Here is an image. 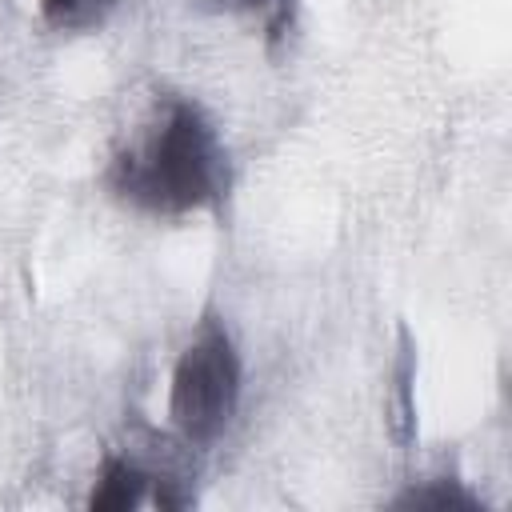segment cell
<instances>
[{
    "label": "cell",
    "instance_id": "cell-5",
    "mask_svg": "<svg viewBox=\"0 0 512 512\" xmlns=\"http://www.w3.org/2000/svg\"><path fill=\"white\" fill-rule=\"evenodd\" d=\"M400 508H432V512H476V500L468 492H460L456 484H432V488H412L408 496H400Z\"/></svg>",
    "mask_w": 512,
    "mask_h": 512
},
{
    "label": "cell",
    "instance_id": "cell-4",
    "mask_svg": "<svg viewBox=\"0 0 512 512\" xmlns=\"http://www.w3.org/2000/svg\"><path fill=\"white\" fill-rule=\"evenodd\" d=\"M112 4L116 0H40V12L60 32H84L96 28L112 12Z\"/></svg>",
    "mask_w": 512,
    "mask_h": 512
},
{
    "label": "cell",
    "instance_id": "cell-1",
    "mask_svg": "<svg viewBox=\"0 0 512 512\" xmlns=\"http://www.w3.org/2000/svg\"><path fill=\"white\" fill-rule=\"evenodd\" d=\"M108 184L116 196L148 212H192L220 200L228 184V160L216 128L196 104L172 100L164 116L112 160Z\"/></svg>",
    "mask_w": 512,
    "mask_h": 512
},
{
    "label": "cell",
    "instance_id": "cell-6",
    "mask_svg": "<svg viewBox=\"0 0 512 512\" xmlns=\"http://www.w3.org/2000/svg\"><path fill=\"white\" fill-rule=\"evenodd\" d=\"M196 4L216 8V12H256V16H264L268 32L276 36L292 20V4L296 0H196Z\"/></svg>",
    "mask_w": 512,
    "mask_h": 512
},
{
    "label": "cell",
    "instance_id": "cell-2",
    "mask_svg": "<svg viewBox=\"0 0 512 512\" xmlns=\"http://www.w3.org/2000/svg\"><path fill=\"white\" fill-rule=\"evenodd\" d=\"M240 400V360L224 328L204 324L200 336L184 348L172 372L168 416L184 440L208 444L224 432Z\"/></svg>",
    "mask_w": 512,
    "mask_h": 512
},
{
    "label": "cell",
    "instance_id": "cell-3",
    "mask_svg": "<svg viewBox=\"0 0 512 512\" xmlns=\"http://www.w3.org/2000/svg\"><path fill=\"white\" fill-rule=\"evenodd\" d=\"M140 504H152V508H180L184 496H180V492H168V480L148 476V472L136 468L132 460L108 456V460H104V472H100V484H96L92 496H88V508H96V512H128V508H140Z\"/></svg>",
    "mask_w": 512,
    "mask_h": 512
}]
</instances>
